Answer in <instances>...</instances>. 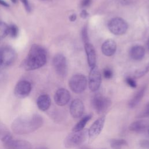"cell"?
Instances as JSON below:
<instances>
[{"mask_svg": "<svg viewBox=\"0 0 149 149\" xmlns=\"http://www.w3.org/2000/svg\"><path fill=\"white\" fill-rule=\"evenodd\" d=\"M105 122V116H102L93 122L88 130V136L90 141L95 139L101 132Z\"/></svg>", "mask_w": 149, "mask_h": 149, "instance_id": "obj_11", "label": "cell"}, {"mask_svg": "<svg viewBox=\"0 0 149 149\" xmlns=\"http://www.w3.org/2000/svg\"><path fill=\"white\" fill-rule=\"evenodd\" d=\"M70 99V94L69 91L64 88H60L56 90L54 95V101L55 104L63 107L66 105Z\"/></svg>", "mask_w": 149, "mask_h": 149, "instance_id": "obj_13", "label": "cell"}, {"mask_svg": "<svg viewBox=\"0 0 149 149\" xmlns=\"http://www.w3.org/2000/svg\"><path fill=\"white\" fill-rule=\"evenodd\" d=\"M144 48L140 45H136L131 47L129 51L130 57L135 61L141 60L145 55Z\"/></svg>", "mask_w": 149, "mask_h": 149, "instance_id": "obj_18", "label": "cell"}, {"mask_svg": "<svg viewBox=\"0 0 149 149\" xmlns=\"http://www.w3.org/2000/svg\"><path fill=\"white\" fill-rule=\"evenodd\" d=\"M6 149H32L31 143L27 140L12 139L3 143Z\"/></svg>", "mask_w": 149, "mask_h": 149, "instance_id": "obj_12", "label": "cell"}, {"mask_svg": "<svg viewBox=\"0 0 149 149\" xmlns=\"http://www.w3.org/2000/svg\"><path fill=\"white\" fill-rule=\"evenodd\" d=\"M103 75L105 79H109L113 76V72L110 68H106L103 70Z\"/></svg>", "mask_w": 149, "mask_h": 149, "instance_id": "obj_30", "label": "cell"}, {"mask_svg": "<svg viewBox=\"0 0 149 149\" xmlns=\"http://www.w3.org/2000/svg\"><path fill=\"white\" fill-rule=\"evenodd\" d=\"M146 86H143L134 94V95L128 102V106L129 108H133L139 104V102L141 101L143 97H144V95L146 91Z\"/></svg>", "mask_w": 149, "mask_h": 149, "instance_id": "obj_20", "label": "cell"}, {"mask_svg": "<svg viewBox=\"0 0 149 149\" xmlns=\"http://www.w3.org/2000/svg\"><path fill=\"white\" fill-rule=\"evenodd\" d=\"M141 147L143 148H149V139L141 140L139 143Z\"/></svg>", "mask_w": 149, "mask_h": 149, "instance_id": "obj_33", "label": "cell"}, {"mask_svg": "<svg viewBox=\"0 0 149 149\" xmlns=\"http://www.w3.org/2000/svg\"><path fill=\"white\" fill-rule=\"evenodd\" d=\"M84 46L88 66L90 68H92L96 65V52L95 48L90 42L84 44Z\"/></svg>", "mask_w": 149, "mask_h": 149, "instance_id": "obj_15", "label": "cell"}, {"mask_svg": "<svg viewBox=\"0 0 149 149\" xmlns=\"http://www.w3.org/2000/svg\"><path fill=\"white\" fill-rule=\"evenodd\" d=\"M47 62V51L38 44H33L23 62V67L26 70H33L43 66Z\"/></svg>", "mask_w": 149, "mask_h": 149, "instance_id": "obj_2", "label": "cell"}, {"mask_svg": "<svg viewBox=\"0 0 149 149\" xmlns=\"http://www.w3.org/2000/svg\"><path fill=\"white\" fill-rule=\"evenodd\" d=\"M20 1L22 2L23 5H24V7L26 10L27 12H30V11L31 10V6L30 5L29 1L28 0H20Z\"/></svg>", "mask_w": 149, "mask_h": 149, "instance_id": "obj_31", "label": "cell"}, {"mask_svg": "<svg viewBox=\"0 0 149 149\" xmlns=\"http://www.w3.org/2000/svg\"><path fill=\"white\" fill-rule=\"evenodd\" d=\"M19 29L15 24H10L9 26V33L8 34L13 38H15L18 36Z\"/></svg>", "mask_w": 149, "mask_h": 149, "instance_id": "obj_28", "label": "cell"}, {"mask_svg": "<svg viewBox=\"0 0 149 149\" xmlns=\"http://www.w3.org/2000/svg\"><path fill=\"white\" fill-rule=\"evenodd\" d=\"M76 19H77V15H76V13H72V14H71V15L69 16V20H70V22H72L76 21Z\"/></svg>", "mask_w": 149, "mask_h": 149, "instance_id": "obj_36", "label": "cell"}, {"mask_svg": "<svg viewBox=\"0 0 149 149\" xmlns=\"http://www.w3.org/2000/svg\"><path fill=\"white\" fill-rule=\"evenodd\" d=\"M9 33V26L5 22L0 21V39L5 37Z\"/></svg>", "mask_w": 149, "mask_h": 149, "instance_id": "obj_25", "label": "cell"}, {"mask_svg": "<svg viewBox=\"0 0 149 149\" xmlns=\"http://www.w3.org/2000/svg\"><path fill=\"white\" fill-rule=\"evenodd\" d=\"M11 1V2H12V3H16V2H17V0H10Z\"/></svg>", "mask_w": 149, "mask_h": 149, "instance_id": "obj_39", "label": "cell"}, {"mask_svg": "<svg viewBox=\"0 0 149 149\" xmlns=\"http://www.w3.org/2000/svg\"><path fill=\"white\" fill-rule=\"evenodd\" d=\"M149 72V63L147 65H146L143 68H141L134 72V78H140L144 76Z\"/></svg>", "mask_w": 149, "mask_h": 149, "instance_id": "obj_24", "label": "cell"}, {"mask_svg": "<svg viewBox=\"0 0 149 149\" xmlns=\"http://www.w3.org/2000/svg\"><path fill=\"white\" fill-rule=\"evenodd\" d=\"M0 5L4 7H9V5L8 2L5 1L4 0H0Z\"/></svg>", "mask_w": 149, "mask_h": 149, "instance_id": "obj_37", "label": "cell"}, {"mask_svg": "<svg viewBox=\"0 0 149 149\" xmlns=\"http://www.w3.org/2000/svg\"><path fill=\"white\" fill-rule=\"evenodd\" d=\"M109 143L112 149H122L123 147L128 146L127 141L122 139H111Z\"/></svg>", "mask_w": 149, "mask_h": 149, "instance_id": "obj_23", "label": "cell"}, {"mask_svg": "<svg viewBox=\"0 0 149 149\" xmlns=\"http://www.w3.org/2000/svg\"><path fill=\"white\" fill-rule=\"evenodd\" d=\"M13 139L12 134L6 126V125L0 120V140L2 143Z\"/></svg>", "mask_w": 149, "mask_h": 149, "instance_id": "obj_21", "label": "cell"}, {"mask_svg": "<svg viewBox=\"0 0 149 149\" xmlns=\"http://www.w3.org/2000/svg\"><path fill=\"white\" fill-rule=\"evenodd\" d=\"M87 85V78L82 74L73 75L69 81V86L70 90L76 94L83 93L86 90Z\"/></svg>", "mask_w": 149, "mask_h": 149, "instance_id": "obj_5", "label": "cell"}, {"mask_svg": "<svg viewBox=\"0 0 149 149\" xmlns=\"http://www.w3.org/2000/svg\"><path fill=\"white\" fill-rule=\"evenodd\" d=\"M43 123L42 117L40 114L34 113L16 118L12 123L11 129L16 134L24 135L36 131L42 126Z\"/></svg>", "mask_w": 149, "mask_h": 149, "instance_id": "obj_1", "label": "cell"}, {"mask_svg": "<svg viewBox=\"0 0 149 149\" xmlns=\"http://www.w3.org/2000/svg\"><path fill=\"white\" fill-rule=\"evenodd\" d=\"M101 84V75L98 68L95 65L91 68L89 74L88 85L90 91L94 92L97 91Z\"/></svg>", "mask_w": 149, "mask_h": 149, "instance_id": "obj_8", "label": "cell"}, {"mask_svg": "<svg viewBox=\"0 0 149 149\" xmlns=\"http://www.w3.org/2000/svg\"><path fill=\"white\" fill-rule=\"evenodd\" d=\"M38 149H48V148H46V147H41V148H38Z\"/></svg>", "mask_w": 149, "mask_h": 149, "instance_id": "obj_41", "label": "cell"}, {"mask_svg": "<svg viewBox=\"0 0 149 149\" xmlns=\"http://www.w3.org/2000/svg\"><path fill=\"white\" fill-rule=\"evenodd\" d=\"M149 128V120L141 119L136 120L131 123L129 126V129L135 133H143Z\"/></svg>", "mask_w": 149, "mask_h": 149, "instance_id": "obj_16", "label": "cell"}, {"mask_svg": "<svg viewBox=\"0 0 149 149\" xmlns=\"http://www.w3.org/2000/svg\"><path fill=\"white\" fill-rule=\"evenodd\" d=\"M91 104L94 110L98 114H102L108 109L112 104V102L109 98L98 94L93 98Z\"/></svg>", "mask_w": 149, "mask_h": 149, "instance_id": "obj_6", "label": "cell"}, {"mask_svg": "<svg viewBox=\"0 0 149 149\" xmlns=\"http://www.w3.org/2000/svg\"><path fill=\"white\" fill-rule=\"evenodd\" d=\"M125 82L131 88H134L137 87V83L136 80L134 79V78H132L129 76L126 77L125 78Z\"/></svg>", "mask_w": 149, "mask_h": 149, "instance_id": "obj_29", "label": "cell"}, {"mask_svg": "<svg viewBox=\"0 0 149 149\" xmlns=\"http://www.w3.org/2000/svg\"><path fill=\"white\" fill-rule=\"evenodd\" d=\"M118 2L122 5H129L133 3L134 0H118Z\"/></svg>", "mask_w": 149, "mask_h": 149, "instance_id": "obj_34", "label": "cell"}, {"mask_svg": "<svg viewBox=\"0 0 149 149\" xmlns=\"http://www.w3.org/2000/svg\"><path fill=\"white\" fill-rule=\"evenodd\" d=\"M92 3V0H81L80 2V6L82 8H87L90 6Z\"/></svg>", "mask_w": 149, "mask_h": 149, "instance_id": "obj_32", "label": "cell"}, {"mask_svg": "<svg viewBox=\"0 0 149 149\" xmlns=\"http://www.w3.org/2000/svg\"><path fill=\"white\" fill-rule=\"evenodd\" d=\"M31 91V83L27 80H20L15 86L14 94L18 98H24L30 94Z\"/></svg>", "mask_w": 149, "mask_h": 149, "instance_id": "obj_10", "label": "cell"}, {"mask_svg": "<svg viewBox=\"0 0 149 149\" xmlns=\"http://www.w3.org/2000/svg\"><path fill=\"white\" fill-rule=\"evenodd\" d=\"M40 1H50V0H40Z\"/></svg>", "mask_w": 149, "mask_h": 149, "instance_id": "obj_42", "label": "cell"}, {"mask_svg": "<svg viewBox=\"0 0 149 149\" xmlns=\"http://www.w3.org/2000/svg\"><path fill=\"white\" fill-rule=\"evenodd\" d=\"M85 149H88V148H85Z\"/></svg>", "mask_w": 149, "mask_h": 149, "instance_id": "obj_44", "label": "cell"}, {"mask_svg": "<svg viewBox=\"0 0 149 149\" xmlns=\"http://www.w3.org/2000/svg\"><path fill=\"white\" fill-rule=\"evenodd\" d=\"M16 56V53L12 48L2 47L0 48V66H10L15 62Z\"/></svg>", "mask_w": 149, "mask_h": 149, "instance_id": "obj_7", "label": "cell"}, {"mask_svg": "<svg viewBox=\"0 0 149 149\" xmlns=\"http://www.w3.org/2000/svg\"><path fill=\"white\" fill-rule=\"evenodd\" d=\"M92 118V115L89 114L87 115L84 116H83L73 127L72 129V132H79L80 130H83L84 127H85L87 123V122L91 119Z\"/></svg>", "mask_w": 149, "mask_h": 149, "instance_id": "obj_22", "label": "cell"}, {"mask_svg": "<svg viewBox=\"0 0 149 149\" xmlns=\"http://www.w3.org/2000/svg\"><path fill=\"white\" fill-rule=\"evenodd\" d=\"M147 47H148V48L149 49V38L148 39V41H147Z\"/></svg>", "mask_w": 149, "mask_h": 149, "instance_id": "obj_40", "label": "cell"}, {"mask_svg": "<svg viewBox=\"0 0 149 149\" xmlns=\"http://www.w3.org/2000/svg\"><path fill=\"white\" fill-rule=\"evenodd\" d=\"M138 118H149V102H148L144 108L137 115Z\"/></svg>", "mask_w": 149, "mask_h": 149, "instance_id": "obj_26", "label": "cell"}, {"mask_svg": "<svg viewBox=\"0 0 149 149\" xmlns=\"http://www.w3.org/2000/svg\"><path fill=\"white\" fill-rule=\"evenodd\" d=\"M52 64L56 73L61 77H65L68 72V66L66 57L61 54H58L54 56Z\"/></svg>", "mask_w": 149, "mask_h": 149, "instance_id": "obj_9", "label": "cell"}, {"mask_svg": "<svg viewBox=\"0 0 149 149\" xmlns=\"http://www.w3.org/2000/svg\"><path fill=\"white\" fill-rule=\"evenodd\" d=\"M107 26L109 31L116 36L124 34L128 29L127 22L123 19L119 17H115L110 19Z\"/></svg>", "mask_w": 149, "mask_h": 149, "instance_id": "obj_4", "label": "cell"}, {"mask_svg": "<svg viewBox=\"0 0 149 149\" xmlns=\"http://www.w3.org/2000/svg\"><path fill=\"white\" fill-rule=\"evenodd\" d=\"M69 111L73 118L75 119L81 118L84 112V105L83 101L78 98L73 100L70 105Z\"/></svg>", "mask_w": 149, "mask_h": 149, "instance_id": "obj_14", "label": "cell"}, {"mask_svg": "<svg viewBox=\"0 0 149 149\" xmlns=\"http://www.w3.org/2000/svg\"><path fill=\"white\" fill-rule=\"evenodd\" d=\"M81 39L84 44L86 42H88L89 41V37H88V27L87 25H84L81 31Z\"/></svg>", "mask_w": 149, "mask_h": 149, "instance_id": "obj_27", "label": "cell"}, {"mask_svg": "<svg viewBox=\"0 0 149 149\" xmlns=\"http://www.w3.org/2000/svg\"><path fill=\"white\" fill-rule=\"evenodd\" d=\"M88 136V130H82L79 132L69 133L65 139L63 144L66 148L77 147L83 143Z\"/></svg>", "mask_w": 149, "mask_h": 149, "instance_id": "obj_3", "label": "cell"}, {"mask_svg": "<svg viewBox=\"0 0 149 149\" xmlns=\"http://www.w3.org/2000/svg\"><path fill=\"white\" fill-rule=\"evenodd\" d=\"M148 134H149V128H148Z\"/></svg>", "mask_w": 149, "mask_h": 149, "instance_id": "obj_43", "label": "cell"}, {"mask_svg": "<svg viewBox=\"0 0 149 149\" xmlns=\"http://www.w3.org/2000/svg\"><path fill=\"white\" fill-rule=\"evenodd\" d=\"M116 50V43L112 39H108L101 45V51L107 56H111Z\"/></svg>", "mask_w": 149, "mask_h": 149, "instance_id": "obj_17", "label": "cell"}, {"mask_svg": "<svg viewBox=\"0 0 149 149\" xmlns=\"http://www.w3.org/2000/svg\"><path fill=\"white\" fill-rule=\"evenodd\" d=\"M3 79H4V75L2 74L1 73H0V84L3 81Z\"/></svg>", "mask_w": 149, "mask_h": 149, "instance_id": "obj_38", "label": "cell"}, {"mask_svg": "<svg viewBox=\"0 0 149 149\" xmlns=\"http://www.w3.org/2000/svg\"><path fill=\"white\" fill-rule=\"evenodd\" d=\"M51 105L50 97L46 94L40 95L37 100V105L38 108L41 111H47Z\"/></svg>", "mask_w": 149, "mask_h": 149, "instance_id": "obj_19", "label": "cell"}, {"mask_svg": "<svg viewBox=\"0 0 149 149\" xmlns=\"http://www.w3.org/2000/svg\"><path fill=\"white\" fill-rule=\"evenodd\" d=\"M88 16H89V13H88V12H87L86 10H85V9H83V10L81 11L80 13V17H81L82 19H84L87 18V17H88Z\"/></svg>", "mask_w": 149, "mask_h": 149, "instance_id": "obj_35", "label": "cell"}]
</instances>
